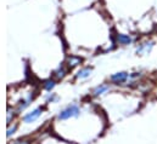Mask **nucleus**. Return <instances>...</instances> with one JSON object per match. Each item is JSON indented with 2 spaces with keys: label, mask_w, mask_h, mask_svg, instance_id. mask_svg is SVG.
I'll return each mask as SVG.
<instances>
[{
  "label": "nucleus",
  "mask_w": 157,
  "mask_h": 144,
  "mask_svg": "<svg viewBox=\"0 0 157 144\" xmlns=\"http://www.w3.org/2000/svg\"><path fill=\"white\" fill-rule=\"evenodd\" d=\"M16 128H17V126H16V125H15L12 128H9V130H7V137H10V136L16 131Z\"/></svg>",
  "instance_id": "11"
},
{
  "label": "nucleus",
  "mask_w": 157,
  "mask_h": 144,
  "mask_svg": "<svg viewBox=\"0 0 157 144\" xmlns=\"http://www.w3.org/2000/svg\"><path fill=\"white\" fill-rule=\"evenodd\" d=\"M80 62H82V61H80L79 58H77V57H70V58H68V63H70L68 66H70V67H75V66L79 64Z\"/></svg>",
  "instance_id": "8"
},
{
  "label": "nucleus",
  "mask_w": 157,
  "mask_h": 144,
  "mask_svg": "<svg viewBox=\"0 0 157 144\" xmlns=\"http://www.w3.org/2000/svg\"><path fill=\"white\" fill-rule=\"evenodd\" d=\"M109 90V86L107 85H101V86H98L95 90H94V95L95 96H99V95H101V93H104L105 91H107Z\"/></svg>",
  "instance_id": "6"
},
{
  "label": "nucleus",
  "mask_w": 157,
  "mask_h": 144,
  "mask_svg": "<svg viewBox=\"0 0 157 144\" xmlns=\"http://www.w3.org/2000/svg\"><path fill=\"white\" fill-rule=\"evenodd\" d=\"M127 77H128V74L122 72V73H117V74H113V75L111 76V80L115 81V82H122V81H124Z\"/></svg>",
  "instance_id": "3"
},
{
  "label": "nucleus",
  "mask_w": 157,
  "mask_h": 144,
  "mask_svg": "<svg viewBox=\"0 0 157 144\" xmlns=\"http://www.w3.org/2000/svg\"><path fill=\"white\" fill-rule=\"evenodd\" d=\"M79 114V108L77 106H71L68 108H66L65 110H62L59 115V117L61 120H66L68 117H72V116H77Z\"/></svg>",
  "instance_id": "1"
},
{
  "label": "nucleus",
  "mask_w": 157,
  "mask_h": 144,
  "mask_svg": "<svg viewBox=\"0 0 157 144\" xmlns=\"http://www.w3.org/2000/svg\"><path fill=\"white\" fill-rule=\"evenodd\" d=\"M117 41L122 45H129L133 41V39L129 35H117Z\"/></svg>",
  "instance_id": "4"
},
{
  "label": "nucleus",
  "mask_w": 157,
  "mask_h": 144,
  "mask_svg": "<svg viewBox=\"0 0 157 144\" xmlns=\"http://www.w3.org/2000/svg\"><path fill=\"white\" fill-rule=\"evenodd\" d=\"M55 74H56V76H57V77H62V76L65 75V69H63V68H60V69L55 73Z\"/></svg>",
  "instance_id": "10"
},
{
  "label": "nucleus",
  "mask_w": 157,
  "mask_h": 144,
  "mask_svg": "<svg viewBox=\"0 0 157 144\" xmlns=\"http://www.w3.org/2000/svg\"><path fill=\"white\" fill-rule=\"evenodd\" d=\"M54 86H55V81H52V80H48V81H45V84H44V87H45V90H48V91H51V88H54Z\"/></svg>",
  "instance_id": "9"
},
{
  "label": "nucleus",
  "mask_w": 157,
  "mask_h": 144,
  "mask_svg": "<svg viewBox=\"0 0 157 144\" xmlns=\"http://www.w3.org/2000/svg\"><path fill=\"white\" fill-rule=\"evenodd\" d=\"M151 47H152V42H146V44L141 45V46L136 50V52H138V53H146V52H149V51L151 50Z\"/></svg>",
  "instance_id": "5"
},
{
  "label": "nucleus",
  "mask_w": 157,
  "mask_h": 144,
  "mask_svg": "<svg viewBox=\"0 0 157 144\" xmlns=\"http://www.w3.org/2000/svg\"><path fill=\"white\" fill-rule=\"evenodd\" d=\"M40 114H41V109L40 108L36 109V110H33L32 113H29L28 115H26V116L23 117V121H25L26 124H31V122L36 121V120L39 117Z\"/></svg>",
  "instance_id": "2"
},
{
  "label": "nucleus",
  "mask_w": 157,
  "mask_h": 144,
  "mask_svg": "<svg viewBox=\"0 0 157 144\" xmlns=\"http://www.w3.org/2000/svg\"><path fill=\"white\" fill-rule=\"evenodd\" d=\"M90 73H91V69L90 68H84V69H82V70H79L78 72V77H88L89 75H90Z\"/></svg>",
  "instance_id": "7"
}]
</instances>
